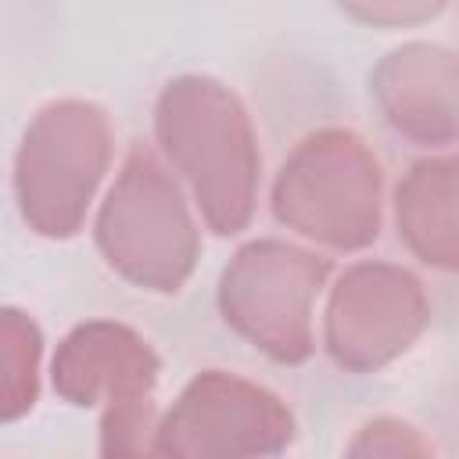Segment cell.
<instances>
[{
	"mask_svg": "<svg viewBox=\"0 0 459 459\" xmlns=\"http://www.w3.org/2000/svg\"><path fill=\"white\" fill-rule=\"evenodd\" d=\"M158 133L204 201L208 219L222 233L237 230L251 208L255 154L233 97L215 82H176L161 100Z\"/></svg>",
	"mask_w": 459,
	"mask_h": 459,
	"instance_id": "6da1fadb",
	"label": "cell"
},
{
	"mask_svg": "<svg viewBox=\"0 0 459 459\" xmlns=\"http://www.w3.org/2000/svg\"><path fill=\"white\" fill-rule=\"evenodd\" d=\"M108 161L104 115L79 100L43 108L25 126L14 158V190L25 222L39 233L65 237L79 226L82 208Z\"/></svg>",
	"mask_w": 459,
	"mask_h": 459,
	"instance_id": "7a4b0ae2",
	"label": "cell"
},
{
	"mask_svg": "<svg viewBox=\"0 0 459 459\" xmlns=\"http://www.w3.org/2000/svg\"><path fill=\"white\" fill-rule=\"evenodd\" d=\"M280 219L337 247L377 237V161L344 133L308 140L283 169Z\"/></svg>",
	"mask_w": 459,
	"mask_h": 459,
	"instance_id": "3957f363",
	"label": "cell"
},
{
	"mask_svg": "<svg viewBox=\"0 0 459 459\" xmlns=\"http://www.w3.org/2000/svg\"><path fill=\"white\" fill-rule=\"evenodd\" d=\"M154 369L140 337L111 323H90L57 348L54 384L72 405H104V452H140L133 434L147 423Z\"/></svg>",
	"mask_w": 459,
	"mask_h": 459,
	"instance_id": "277c9868",
	"label": "cell"
},
{
	"mask_svg": "<svg viewBox=\"0 0 459 459\" xmlns=\"http://www.w3.org/2000/svg\"><path fill=\"white\" fill-rule=\"evenodd\" d=\"M100 247L108 262L140 283L176 287L194 255L190 222L161 169L133 154L100 212Z\"/></svg>",
	"mask_w": 459,
	"mask_h": 459,
	"instance_id": "5b68a950",
	"label": "cell"
},
{
	"mask_svg": "<svg viewBox=\"0 0 459 459\" xmlns=\"http://www.w3.org/2000/svg\"><path fill=\"white\" fill-rule=\"evenodd\" d=\"M316 283L319 265L312 258L276 244H255L226 273V312L269 351L294 359L308 348L305 308Z\"/></svg>",
	"mask_w": 459,
	"mask_h": 459,
	"instance_id": "8992f818",
	"label": "cell"
},
{
	"mask_svg": "<svg viewBox=\"0 0 459 459\" xmlns=\"http://www.w3.org/2000/svg\"><path fill=\"white\" fill-rule=\"evenodd\" d=\"M290 437V420L265 391L204 377L197 380L161 430V452H273Z\"/></svg>",
	"mask_w": 459,
	"mask_h": 459,
	"instance_id": "52a82bcc",
	"label": "cell"
},
{
	"mask_svg": "<svg viewBox=\"0 0 459 459\" xmlns=\"http://www.w3.org/2000/svg\"><path fill=\"white\" fill-rule=\"evenodd\" d=\"M423 301L405 273L362 265L341 280L330 308V348L348 366L391 359L420 330Z\"/></svg>",
	"mask_w": 459,
	"mask_h": 459,
	"instance_id": "ba28073f",
	"label": "cell"
},
{
	"mask_svg": "<svg viewBox=\"0 0 459 459\" xmlns=\"http://www.w3.org/2000/svg\"><path fill=\"white\" fill-rule=\"evenodd\" d=\"M409 244L437 265H459V158L420 165L398 194Z\"/></svg>",
	"mask_w": 459,
	"mask_h": 459,
	"instance_id": "9c48e42d",
	"label": "cell"
},
{
	"mask_svg": "<svg viewBox=\"0 0 459 459\" xmlns=\"http://www.w3.org/2000/svg\"><path fill=\"white\" fill-rule=\"evenodd\" d=\"M36 366H39V333L29 316L4 308L0 319V416L18 420L36 398Z\"/></svg>",
	"mask_w": 459,
	"mask_h": 459,
	"instance_id": "30bf717a",
	"label": "cell"
}]
</instances>
